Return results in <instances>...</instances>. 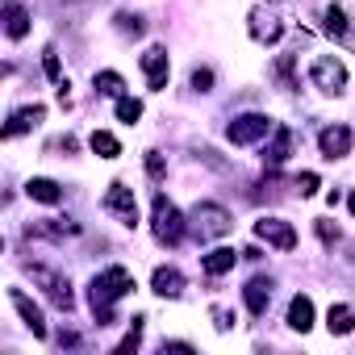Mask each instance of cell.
<instances>
[{
  "instance_id": "6da1fadb",
  "label": "cell",
  "mask_w": 355,
  "mask_h": 355,
  "mask_svg": "<svg viewBox=\"0 0 355 355\" xmlns=\"http://www.w3.org/2000/svg\"><path fill=\"white\" fill-rule=\"evenodd\" d=\"M134 288V276L125 268H105L101 276H92V288H88V301H92V313H96V326H109L113 322V305Z\"/></svg>"
},
{
  "instance_id": "7a4b0ae2",
  "label": "cell",
  "mask_w": 355,
  "mask_h": 355,
  "mask_svg": "<svg viewBox=\"0 0 355 355\" xmlns=\"http://www.w3.org/2000/svg\"><path fill=\"white\" fill-rule=\"evenodd\" d=\"M150 230H155V239L167 243V247H175V243L184 239V214L175 209L163 193L155 197V222H150Z\"/></svg>"
},
{
  "instance_id": "3957f363",
  "label": "cell",
  "mask_w": 355,
  "mask_h": 355,
  "mask_svg": "<svg viewBox=\"0 0 355 355\" xmlns=\"http://www.w3.org/2000/svg\"><path fill=\"white\" fill-rule=\"evenodd\" d=\"M26 272L34 276V284L46 293V301L51 305H59L63 313H71V305H76V297H71V284L59 276V272H51V268H42V263H26Z\"/></svg>"
},
{
  "instance_id": "277c9868",
  "label": "cell",
  "mask_w": 355,
  "mask_h": 355,
  "mask_svg": "<svg viewBox=\"0 0 355 355\" xmlns=\"http://www.w3.org/2000/svg\"><path fill=\"white\" fill-rule=\"evenodd\" d=\"M272 130H276V121H272L268 113H243V117H234V121L226 125V134H230L234 146H251V142H259V138H272Z\"/></svg>"
},
{
  "instance_id": "5b68a950",
  "label": "cell",
  "mask_w": 355,
  "mask_h": 355,
  "mask_svg": "<svg viewBox=\"0 0 355 355\" xmlns=\"http://www.w3.org/2000/svg\"><path fill=\"white\" fill-rule=\"evenodd\" d=\"M309 80L326 92V96H338L343 88H347V67L334 59V55H322V59H313V67H309Z\"/></svg>"
},
{
  "instance_id": "8992f818",
  "label": "cell",
  "mask_w": 355,
  "mask_h": 355,
  "mask_svg": "<svg viewBox=\"0 0 355 355\" xmlns=\"http://www.w3.org/2000/svg\"><path fill=\"white\" fill-rule=\"evenodd\" d=\"M105 214H113L121 226H138V201H134V189H125L121 180H113L109 184V193H105Z\"/></svg>"
},
{
  "instance_id": "52a82bcc",
  "label": "cell",
  "mask_w": 355,
  "mask_h": 355,
  "mask_svg": "<svg viewBox=\"0 0 355 355\" xmlns=\"http://www.w3.org/2000/svg\"><path fill=\"white\" fill-rule=\"evenodd\" d=\"M193 222H197L201 239H222V234H230V226H234V218H230L222 205H214V201H201V205L193 209Z\"/></svg>"
},
{
  "instance_id": "ba28073f",
  "label": "cell",
  "mask_w": 355,
  "mask_h": 355,
  "mask_svg": "<svg viewBox=\"0 0 355 355\" xmlns=\"http://www.w3.org/2000/svg\"><path fill=\"white\" fill-rule=\"evenodd\" d=\"M255 234H259L268 247H280V251H293V247H297V230H293V222H284V218H259V222H255Z\"/></svg>"
},
{
  "instance_id": "9c48e42d",
  "label": "cell",
  "mask_w": 355,
  "mask_h": 355,
  "mask_svg": "<svg viewBox=\"0 0 355 355\" xmlns=\"http://www.w3.org/2000/svg\"><path fill=\"white\" fill-rule=\"evenodd\" d=\"M247 30H251V38H255V42H263V46L280 42V34H284L280 17H276V13H268V9H251V17H247Z\"/></svg>"
},
{
  "instance_id": "30bf717a",
  "label": "cell",
  "mask_w": 355,
  "mask_h": 355,
  "mask_svg": "<svg viewBox=\"0 0 355 355\" xmlns=\"http://www.w3.org/2000/svg\"><path fill=\"white\" fill-rule=\"evenodd\" d=\"M142 71H146V84L159 92V88H167V76H171V63H167V51L163 46H150L146 55H142Z\"/></svg>"
},
{
  "instance_id": "8fae6325",
  "label": "cell",
  "mask_w": 355,
  "mask_h": 355,
  "mask_svg": "<svg viewBox=\"0 0 355 355\" xmlns=\"http://www.w3.org/2000/svg\"><path fill=\"white\" fill-rule=\"evenodd\" d=\"M9 301H13V309L21 313V322L34 330V338H46V322H42V309H38V305H34V301H30L21 288H9Z\"/></svg>"
},
{
  "instance_id": "7c38bea8",
  "label": "cell",
  "mask_w": 355,
  "mask_h": 355,
  "mask_svg": "<svg viewBox=\"0 0 355 355\" xmlns=\"http://www.w3.org/2000/svg\"><path fill=\"white\" fill-rule=\"evenodd\" d=\"M0 21H5V34L17 42L30 34V13H26V0H5V13H0Z\"/></svg>"
},
{
  "instance_id": "4fadbf2b",
  "label": "cell",
  "mask_w": 355,
  "mask_h": 355,
  "mask_svg": "<svg viewBox=\"0 0 355 355\" xmlns=\"http://www.w3.org/2000/svg\"><path fill=\"white\" fill-rule=\"evenodd\" d=\"M318 146H322L326 159H343V155L351 150V130H347V125H326V130L318 134Z\"/></svg>"
},
{
  "instance_id": "5bb4252c",
  "label": "cell",
  "mask_w": 355,
  "mask_h": 355,
  "mask_svg": "<svg viewBox=\"0 0 355 355\" xmlns=\"http://www.w3.org/2000/svg\"><path fill=\"white\" fill-rule=\"evenodd\" d=\"M293 142H297L293 130H288V125H276V130H272V142L263 146V163H268V167H280V163L293 155Z\"/></svg>"
},
{
  "instance_id": "9a60e30c",
  "label": "cell",
  "mask_w": 355,
  "mask_h": 355,
  "mask_svg": "<svg viewBox=\"0 0 355 355\" xmlns=\"http://www.w3.org/2000/svg\"><path fill=\"white\" fill-rule=\"evenodd\" d=\"M150 288L159 293V297H180L184 293V276H180V268H155V276H150Z\"/></svg>"
},
{
  "instance_id": "2e32d148",
  "label": "cell",
  "mask_w": 355,
  "mask_h": 355,
  "mask_svg": "<svg viewBox=\"0 0 355 355\" xmlns=\"http://www.w3.org/2000/svg\"><path fill=\"white\" fill-rule=\"evenodd\" d=\"M42 117H46V109H42V105H26V109H17V113L9 117V125H5V138H17V134L34 130Z\"/></svg>"
},
{
  "instance_id": "e0dca14e",
  "label": "cell",
  "mask_w": 355,
  "mask_h": 355,
  "mask_svg": "<svg viewBox=\"0 0 355 355\" xmlns=\"http://www.w3.org/2000/svg\"><path fill=\"white\" fill-rule=\"evenodd\" d=\"M243 301H247V309H251V313H263V309H268V301H272V280L255 276V280L243 288Z\"/></svg>"
},
{
  "instance_id": "ac0fdd59",
  "label": "cell",
  "mask_w": 355,
  "mask_h": 355,
  "mask_svg": "<svg viewBox=\"0 0 355 355\" xmlns=\"http://www.w3.org/2000/svg\"><path fill=\"white\" fill-rule=\"evenodd\" d=\"M288 326H293V330H301V334L313 326V301H309L305 293H297V297L288 301Z\"/></svg>"
},
{
  "instance_id": "d6986e66",
  "label": "cell",
  "mask_w": 355,
  "mask_h": 355,
  "mask_svg": "<svg viewBox=\"0 0 355 355\" xmlns=\"http://www.w3.org/2000/svg\"><path fill=\"white\" fill-rule=\"evenodd\" d=\"M239 255H243V251H234V247H218V251H209V255L201 259V268H205L209 276H222V272H230V268L239 263Z\"/></svg>"
},
{
  "instance_id": "ffe728a7",
  "label": "cell",
  "mask_w": 355,
  "mask_h": 355,
  "mask_svg": "<svg viewBox=\"0 0 355 355\" xmlns=\"http://www.w3.org/2000/svg\"><path fill=\"white\" fill-rule=\"evenodd\" d=\"M26 193H30V201H42V205H59V197H63V189L55 180H46V175H34Z\"/></svg>"
},
{
  "instance_id": "44dd1931",
  "label": "cell",
  "mask_w": 355,
  "mask_h": 355,
  "mask_svg": "<svg viewBox=\"0 0 355 355\" xmlns=\"http://www.w3.org/2000/svg\"><path fill=\"white\" fill-rule=\"evenodd\" d=\"M326 330H330V334H351V330H355V313H351V305H330V313H326Z\"/></svg>"
},
{
  "instance_id": "7402d4cb",
  "label": "cell",
  "mask_w": 355,
  "mask_h": 355,
  "mask_svg": "<svg viewBox=\"0 0 355 355\" xmlns=\"http://www.w3.org/2000/svg\"><path fill=\"white\" fill-rule=\"evenodd\" d=\"M88 142H92V150H96L101 159H117V155H121V142H117V138H113L109 130H96V134H92Z\"/></svg>"
},
{
  "instance_id": "603a6c76",
  "label": "cell",
  "mask_w": 355,
  "mask_h": 355,
  "mask_svg": "<svg viewBox=\"0 0 355 355\" xmlns=\"http://www.w3.org/2000/svg\"><path fill=\"white\" fill-rule=\"evenodd\" d=\"M326 34L347 38V13H343V5H330V9H326Z\"/></svg>"
},
{
  "instance_id": "cb8c5ba5",
  "label": "cell",
  "mask_w": 355,
  "mask_h": 355,
  "mask_svg": "<svg viewBox=\"0 0 355 355\" xmlns=\"http://www.w3.org/2000/svg\"><path fill=\"white\" fill-rule=\"evenodd\" d=\"M121 88H125V84H121L117 71H96V92H101V96H121Z\"/></svg>"
},
{
  "instance_id": "d4e9b609",
  "label": "cell",
  "mask_w": 355,
  "mask_h": 355,
  "mask_svg": "<svg viewBox=\"0 0 355 355\" xmlns=\"http://www.w3.org/2000/svg\"><path fill=\"white\" fill-rule=\"evenodd\" d=\"M117 117H121L125 125H134V121L142 117V101H138V96H117Z\"/></svg>"
},
{
  "instance_id": "484cf974",
  "label": "cell",
  "mask_w": 355,
  "mask_h": 355,
  "mask_svg": "<svg viewBox=\"0 0 355 355\" xmlns=\"http://www.w3.org/2000/svg\"><path fill=\"white\" fill-rule=\"evenodd\" d=\"M142 322L146 318H134V326H130V334L117 343V355H130V351H138V343H142Z\"/></svg>"
},
{
  "instance_id": "4316f807",
  "label": "cell",
  "mask_w": 355,
  "mask_h": 355,
  "mask_svg": "<svg viewBox=\"0 0 355 355\" xmlns=\"http://www.w3.org/2000/svg\"><path fill=\"white\" fill-rule=\"evenodd\" d=\"M193 88H197V92H209V88H214V71H209V67H197V71H193Z\"/></svg>"
},
{
  "instance_id": "83f0119b",
  "label": "cell",
  "mask_w": 355,
  "mask_h": 355,
  "mask_svg": "<svg viewBox=\"0 0 355 355\" xmlns=\"http://www.w3.org/2000/svg\"><path fill=\"white\" fill-rule=\"evenodd\" d=\"M297 189H301V197H313V193H318V175H313V171H301V175H297Z\"/></svg>"
},
{
  "instance_id": "f1b7e54d",
  "label": "cell",
  "mask_w": 355,
  "mask_h": 355,
  "mask_svg": "<svg viewBox=\"0 0 355 355\" xmlns=\"http://www.w3.org/2000/svg\"><path fill=\"white\" fill-rule=\"evenodd\" d=\"M117 26H121V34H142V21L130 13H117Z\"/></svg>"
},
{
  "instance_id": "f546056e",
  "label": "cell",
  "mask_w": 355,
  "mask_h": 355,
  "mask_svg": "<svg viewBox=\"0 0 355 355\" xmlns=\"http://www.w3.org/2000/svg\"><path fill=\"white\" fill-rule=\"evenodd\" d=\"M42 71H46L51 80H59V55H55V51H46V55H42Z\"/></svg>"
},
{
  "instance_id": "4dcf8cb0",
  "label": "cell",
  "mask_w": 355,
  "mask_h": 355,
  "mask_svg": "<svg viewBox=\"0 0 355 355\" xmlns=\"http://www.w3.org/2000/svg\"><path fill=\"white\" fill-rule=\"evenodd\" d=\"M146 171H150V180H163V159H159L155 150L146 155Z\"/></svg>"
},
{
  "instance_id": "1f68e13d",
  "label": "cell",
  "mask_w": 355,
  "mask_h": 355,
  "mask_svg": "<svg viewBox=\"0 0 355 355\" xmlns=\"http://www.w3.org/2000/svg\"><path fill=\"white\" fill-rule=\"evenodd\" d=\"M214 322H218V330H230V326H234V318H230L226 309H214Z\"/></svg>"
},
{
  "instance_id": "d6a6232c",
  "label": "cell",
  "mask_w": 355,
  "mask_h": 355,
  "mask_svg": "<svg viewBox=\"0 0 355 355\" xmlns=\"http://www.w3.org/2000/svg\"><path fill=\"white\" fill-rule=\"evenodd\" d=\"M318 234H322L326 243H330V239H338V230H330V222H318Z\"/></svg>"
},
{
  "instance_id": "836d02e7",
  "label": "cell",
  "mask_w": 355,
  "mask_h": 355,
  "mask_svg": "<svg viewBox=\"0 0 355 355\" xmlns=\"http://www.w3.org/2000/svg\"><path fill=\"white\" fill-rule=\"evenodd\" d=\"M55 150H67V155H71V150H76V138H59V142H55Z\"/></svg>"
},
{
  "instance_id": "e575fe53",
  "label": "cell",
  "mask_w": 355,
  "mask_h": 355,
  "mask_svg": "<svg viewBox=\"0 0 355 355\" xmlns=\"http://www.w3.org/2000/svg\"><path fill=\"white\" fill-rule=\"evenodd\" d=\"M347 205H351V214H355V193H351V201H347Z\"/></svg>"
}]
</instances>
